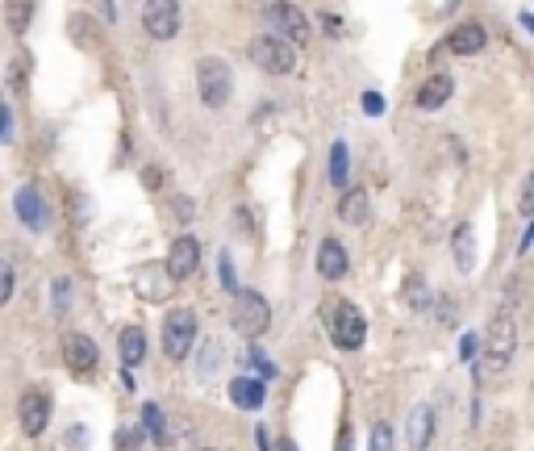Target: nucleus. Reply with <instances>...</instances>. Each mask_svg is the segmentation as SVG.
Returning a JSON list of instances; mask_svg holds the SVG:
<instances>
[{"label": "nucleus", "mask_w": 534, "mask_h": 451, "mask_svg": "<svg viewBox=\"0 0 534 451\" xmlns=\"http://www.w3.org/2000/svg\"><path fill=\"white\" fill-rule=\"evenodd\" d=\"M142 25H146V34L159 38V42L176 38V30H180V0H146Z\"/></svg>", "instance_id": "9d476101"}, {"label": "nucleus", "mask_w": 534, "mask_h": 451, "mask_svg": "<svg viewBox=\"0 0 534 451\" xmlns=\"http://www.w3.org/2000/svg\"><path fill=\"white\" fill-rule=\"evenodd\" d=\"M163 264H168V272H171V281L176 284L188 281V276L201 268V243H196L193 234H180V239L168 247V259H163Z\"/></svg>", "instance_id": "f8f14e48"}, {"label": "nucleus", "mask_w": 534, "mask_h": 451, "mask_svg": "<svg viewBox=\"0 0 534 451\" xmlns=\"http://www.w3.org/2000/svg\"><path fill=\"white\" fill-rule=\"evenodd\" d=\"M155 447L159 451H196V430L184 418H163L155 430Z\"/></svg>", "instance_id": "ddd939ff"}, {"label": "nucleus", "mask_w": 534, "mask_h": 451, "mask_svg": "<svg viewBox=\"0 0 534 451\" xmlns=\"http://www.w3.org/2000/svg\"><path fill=\"white\" fill-rule=\"evenodd\" d=\"M271 451H297V447H292V443L284 439V443H280V447H271Z\"/></svg>", "instance_id": "79ce46f5"}, {"label": "nucleus", "mask_w": 534, "mask_h": 451, "mask_svg": "<svg viewBox=\"0 0 534 451\" xmlns=\"http://www.w3.org/2000/svg\"><path fill=\"white\" fill-rule=\"evenodd\" d=\"M367 451H392V427L389 422H376V427H372V447Z\"/></svg>", "instance_id": "7c9ffc66"}, {"label": "nucleus", "mask_w": 534, "mask_h": 451, "mask_svg": "<svg viewBox=\"0 0 534 451\" xmlns=\"http://www.w3.org/2000/svg\"><path fill=\"white\" fill-rule=\"evenodd\" d=\"M513 351H518V322H513L510 309H497L488 317L485 339H480V360H485L480 364V380L505 372L513 364Z\"/></svg>", "instance_id": "f257e3e1"}, {"label": "nucleus", "mask_w": 534, "mask_h": 451, "mask_svg": "<svg viewBox=\"0 0 534 451\" xmlns=\"http://www.w3.org/2000/svg\"><path fill=\"white\" fill-rule=\"evenodd\" d=\"M230 326H234V334H243V339L267 334V326H271V305H267V297L255 293V289H234Z\"/></svg>", "instance_id": "7ed1b4c3"}, {"label": "nucleus", "mask_w": 534, "mask_h": 451, "mask_svg": "<svg viewBox=\"0 0 534 451\" xmlns=\"http://www.w3.org/2000/svg\"><path fill=\"white\" fill-rule=\"evenodd\" d=\"M63 364L72 368L75 377H88V372H97V364H100L97 343L88 339L84 330H72V334L63 339Z\"/></svg>", "instance_id": "9b49d317"}, {"label": "nucleus", "mask_w": 534, "mask_h": 451, "mask_svg": "<svg viewBox=\"0 0 534 451\" xmlns=\"http://www.w3.org/2000/svg\"><path fill=\"white\" fill-rule=\"evenodd\" d=\"M263 397H267V389H263V380H259V377H234L230 380V402L234 405H243V410H259Z\"/></svg>", "instance_id": "aec40b11"}, {"label": "nucleus", "mask_w": 534, "mask_h": 451, "mask_svg": "<svg viewBox=\"0 0 534 451\" xmlns=\"http://www.w3.org/2000/svg\"><path fill=\"white\" fill-rule=\"evenodd\" d=\"M221 284H226V289H238V281H234V268H230V256H221Z\"/></svg>", "instance_id": "f704fd0d"}, {"label": "nucleus", "mask_w": 534, "mask_h": 451, "mask_svg": "<svg viewBox=\"0 0 534 451\" xmlns=\"http://www.w3.org/2000/svg\"><path fill=\"white\" fill-rule=\"evenodd\" d=\"M22 75H25V63H13V72H9V84H13V92H22V88H25V80H22Z\"/></svg>", "instance_id": "c9c22d12"}, {"label": "nucleus", "mask_w": 534, "mask_h": 451, "mask_svg": "<svg viewBox=\"0 0 534 451\" xmlns=\"http://www.w3.org/2000/svg\"><path fill=\"white\" fill-rule=\"evenodd\" d=\"M9 130H13V126H9V109H0V138H9Z\"/></svg>", "instance_id": "ea45409f"}, {"label": "nucleus", "mask_w": 534, "mask_h": 451, "mask_svg": "<svg viewBox=\"0 0 534 451\" xmlns=\"http://www.w3.org/2000/svg\"><path fill=\"white\" fill-rule=\"evenodd\" d=\"M485 25H476V22H463L455 25L447 38H443V50H451V55H460V59H468V55H480L485 50Z\"/></svg>", "instance_id": "2eb2a0df"}, {"label": "nucleus", "mask_w": 534, "mask_h": 451, "mask_svg": "<svg viewBox=\"0 0 534 451\" xmlns=\"http://www.w3.org/2000/svg\"><path fill=\"white\" fill-rule=\"evenodd\" d=\"M364 109H367V113H372V117H376V113H380V109H384V100H380V97H376V92H364Z\"/></svg>", "instance_id": "4c0bfd02"}, {"label": "nucleus", "mask_w": 534, "mask_h": 451, "mask_svg": "<svg viewBox=\"0 0 534 451\" xmlns=\"http://www.w3.org/2000/svg\"><path fill=\"white\" fill-rule=\"evenodd\" d=\"M251 63L267 75H289L297 67V50L276 34H259V38H251Z\"/></svg>", "instance_id": "0eeeda50"}, {"label": "nucleus", "mask_w": 534, "mask_h": 451, "mask_svg": "<svg viewBox=\"0 0 534 451\" xmlns=\"http://www.w3.org/2000/svg\"><path fill=\"white\" fill-rule=\"evenodd\" d=\"M117 347H122V364L138 368L146 360V330L142 326H125L122 339H117Z\"/></svg>", "instance_id": "4be33fe9"}, {"label": "nucleus", "mask_w": 534, "mask_h": 451, "mask_svg": "<svg viewBox=\"0 0 534 451\" xmlns=\"http://www.w3.org/2000/svg\"><path fill=\"white\" fill-rule=\"evenodd\" d=\"M130 289L142 297L146 305H163L176 293V281H171V272L163 259H146V264H138V268L130 272Z\"/></svg>", "instance_id": "423d86ee"}, {"label": "nucleus", "mask_w": 534, "mask_h": 451, "mask_svg": "<svg viewBox=\"0 0 534 451\" xmlns=\"http://www.w3.org/2000/svg\"><path fill=\"white\" fill-rule=\"evenodd\" d=\"M17 218H22L25 230H47V201L38 193L34 184H25L22 193H17Z\"/></svg>", "instance_id": "f3484780"}, {"label": "nucleus", "mask_w": 534, "mask_h": 451, "mask_svg": "<svg viewBox=\"0 0 534 451\" xmlns=\"http://www.w3.org/2000/svg\"><path fill=\"white\" fill-rule=\"evenodd\" d=\"M34 4H38V0H9V4H4V22H9L13 34H25V30H30Z\"/></svg>", "instance_id": "b1692460"}, {"label": "nucleus", "mask_w": 534, "mask_h": 451, "mask_svg": "<svg viewBox=\"0 0 534 451\" xmlns=\"http://www.w3.org/2000/svg\"><path fill=\"white\" fill-rule=\"evenodd\" d=\"M230 92H234L230 63L213 59V55L196 63V97H201V105H209V109H221V105L230 100Z\"/></svg>", "instance_id": "20e7f679"}, {"label": "nucleus", "mask_w": 534, "mask_h": 451, "mask_svg": "<svg viewBox=\"0 0 534 451\" xmlns=\"http://www.w3.org/2000/svg\"><path fill=\"white\" fill-rule=\"evenodd\" d=\"M476 355H480V339H476V334H463L460 339V360L463 364H472Z\"/></svg>", "instance_id": "473e14b6"}, {"label": "nucleus", "mask_w": 534, "mask_h": 451, "mask_svg": "<svg viewBox=\"0 0 534 451\" xmlns=\"http://www.w3.org/2000/svg\"><path fill=\"white\" fill-rule=\"evenodd\" d=\"M435 427H438V418H435V405H413L409 410V422H405V443H409L413 451H426L430 447V439H435Z\"/></svg>", "instance_id": "4468645a"}, {"label": "nucleus", "mask_w": 534, "mask_h": 451, "mask_svg": "<svg viewBox=\"0 0 534 451\" xmlns=\"http://www.w3.org/2000/svg\"><path fill=\"white\" fill-rule=\"evenodd\" d=\"M193 343H196V314L188 309V305H176V309H168V314H163V351H168L171 364L188 360Z\"/></svg>", "instance_id": "39448f33"}, {"label": "nucleus", "mask_w": 534, "mask_h": 451, "mask_svg": "<svg viewBox=\"0 0 534 451\" xmlns=\"http://www.w3.org/2000/svg\"><path fill=\"white\" fill-rule=\"evenodd\" d=\"M142 439H146V430L142 427H125V430H117V451H142Z\"/></svg>", "instance_id": "c756f323"}, {"label": "nucleus", "mask_w": 534, "mask_h": 451, "mask_svg": "<svg viewBox=\"0 0 534 451\" xmlns=\"http://www.w3.org/2000/svg\"><path fill=\"white\" fill-rule=\"evenodd\" d=\"M326 330H330V339H334V347L339 351H359L367 339V317L355 309L351 301H326Z\"/></svg>", "instance_id": "f03ea898"}, {"label": "nucleus", "mask_w": 534, "mask_h": 451, "mask_svg": "<svg viewBox=\"0 0 534 451\" xmlns=\"http://www.w3.org/2000/svg\"><path fill=\"white\" fill-rule=\"evenodd\" d=\"M339 218L347 226H364L372 218V201H367V188H347L339 201Z\"/></svg>", "instance_id": "6ab92c4d"}, {"label": "nucleus", "mask_w": 534, "mask_h": 451, "mask_svg": "<svg viewBox=\"0 0 534 451\" xmlns=\"http://www.w3.org/2000/svg\"><path fill=\"white\" fill-rule=\"evenodd\" d=\"M267 17H271V25L280 30L276 38H284L292 50L309 47V34H314V30H309V17H305L297 4H289V0H271V4H267Z\"/></svg>", "instance_id": "6e6552de"}, {"label": "nucleus", "mask_w": 534, "mask_h": 451, "mask_svg": "<svg viewBox=\"0 0 534 451\" xmlns=\"http://www.w3.org/2000/svg\"><path fill=\"white\" fill-rule=\"evenodd\" d=\"M347 247L339 243V239H322V247H317V276L322 281H342L347 276Z\"/></svg>", "instance_id": "dca6fc26"}, {"label": "nucleus", "mask_w": 534, "mask_h": 451, "mask_svg": "<svg viewBox=\"0 0 534 451\" xmlns=\"http://www.w3.org/2000/svg\"><path fill=\"white\" fill-rule=\"evenodd\" d=\"M255 435H259V451H271V439H267V430H263V427H259V430H255Z\"/></svg>", "instance_id": "a19ab883"}, {"label": "nucleus", "mask_w": 534, "mask_h": 451, "mask_svg": "<svg viewBox=\"0 0 534 451\" xmlns=\"http://www.w3.org/2000/svg\"><path fill=\"white\" fill-rule=\"evenodd\" d=\"M72 276H55V314H72Z\"/></svg>", "instance_id": "bb28decb"}, {"label": "nucleus", "mask_w": 534, "mask_h": 451, "mask_svg": "<svg viewBox=\"0 0 534 451\" xmlns=\"http://www.w3.org/2000/svg\"><path fill=\"white\" fill-rule=\"evenodd\" d=\"M322 25H326V30H330V34H339V17H334V13H322Z\"/></svg>", "instance_id": "58836bf2"}, {"label": "nucleus", "mask_w": 534, "mask_h": 451, "mask_svg": "<svg viewBox=\"0 0 534 451\" xmlns=\"http://www.w3.org/2000/svg\"><path fill=\"white\" fill-rule=\"evenodd\" d=\"M518 213H522V221H530V213H534V176H526V180H522V196H518Z\"/></svg>", "instance_id": "2f4dec72"}, {"label": "nucleus", "mask_w": 534, "mask_h": 451, "mask_svg": "<svg viewBox=\"0 0 534 451\" xmlns=\"http://www.w3.org/2000/svg\"><path fill=\"white\" fill-rule=\"evenodd\" d=\"M451 92H455V80H451L447 72H435L422 88H418V109L435 113L438 105H447V100H451Z\"/></svg>", "instance_id": "a211bd4d"}, {"label": "nucleus", "mask_w": 534, "mask_h": 451, "mask_svg": "<svg viewBox=\"0 0 534 451\" xmlns=\"http://www.w3.org/2000/svg\"><path fill=\"white\" fill-rule=\"evenodd\" d=\"M142 184L151 188V193H155L159 184H163V171H159V168H146V171H142Z\"/></svg>", "instance_id": "e433bc0d"}, {"label": "nucleus", "mask_w": 534, "mask_h": 451, "mask_svg": "<svg viewBox=\"0 0 534 451\" xmlns=\"http://www.w3.org/2000/svg\"><path fill=\"white\" fill-rule=\"evenodd\" d=\"M476 234H472V226H455V234H451V256H455V268L468 276L472 272V264H476Z\"/></svg>", "instance_id": "412c9836"}, {"label": "nucleus", "mask_w": 534, "mask_h": 451, "mask_svg": "<svg viewBox=\"0 0 534 451\" xmlns=\"http://www.w3.org/2000/svg\"><path fill=\"white\" fill-rule=\"evenodd\" d=\"M13 289H17V268H13V259H0V305H9Z\"/></svg>", "instance_id": "cd10ccee"}, {"label": "nucleus", "mask_w": 534, "mask_h": 451, "mask_svg": "<svg viewBox=\"0 0 534 451\" xmlns=\"http://www.w3.org/2000/svg\"><path fill=\"white\" fill-rule=\"evenodd\" d=\"M63 443H72V451H84V443H88V430L84 427H72L67 430V439Z\"/></svg>", "instance_id": "72a5a7b5"}, {"label": "nucleus", "mask_w": 534, "mask_h": 451, "mask_svg": "<svg viewBox=\"0 0 534 451\" xmlns=\"http://www.w3.org/2000/svg\"><path fill=\"white\" fill-rule=\"evenodd\" d=\"M17 422L30 439H38L50 422V393L47 389H25L22 402H17Z\"/></svg>", "instance_id": "1a4fd4ad"}, {"label": "nucleus", "mask_w": 534, "mask_h": 451, "mask_svg": "<svg viewBox=\"0 0 534 451\" xmlns=\"http://www.w3.org/2000/svg\"><path fill=\"white\" fill-rule=\"evenodd\" d=\"M171 218H176V221H184V226H188V221L196 218L193 196H184V193H176V196H171Z\"/></svg>", "instance_id": "c85d7f7f"}, {"label": "nucleus", "mask_w": 534, "mask_h": 451, "mask_svg": "<svg viewBox=\"0 0 534 451\" xmlns=\"http://www.w3.org/2000/svg\"><path fill=\"white\" fill-rule=\"evenodd\" d=\"M67 34L75 38L80 50H97V25H92L88 13H72V17H67Z\"/></svg>", "instance_id": "5701e85b"}, {"label": "nucleus", "mask_w": 534, "mask_h": 451, "mask_svg": "<svg viewBox=\"0 0 534 451\" xmlns=\"http://www.w3.org/2000/svg\"><path fill=\"white\" fill-rule=\"evenodd\" d=\"M405 301H409L413 309H418V314H426V309L435 305V293L426 289L422 276H409V281H405Z\"/></svg>", "instance_id": "393cba45"}, {"label": "nucleus", "mask_w": 534, "mask_h": 451, "mask_svg": "<svg viewBox=\"0 0 534 451\" xmlns=\"http://www.w3.org/2000/svg\"><path fill=\"white\" fill-rule=\"evenodd\" d=\"M330 184H347V143H334L330 151Z\"/></svg>", "instance_id": "a878e982"}]
</instances>
